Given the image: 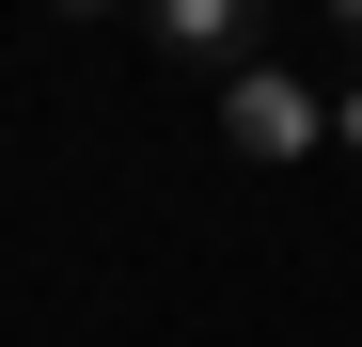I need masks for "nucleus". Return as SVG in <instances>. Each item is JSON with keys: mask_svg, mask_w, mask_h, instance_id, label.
Masks as SVG:
<instances>
[{"mask_svg": "<svg viewBox=\"0 0 362 347\" xmlns=\"http://www.w3.org/2000/svg\"><path fill=\"white\" fill-rule=\"evenodd\" d=\"M221 142L268 158V174H284V158H331V79H299L284 47H268V64H236V79H221Z\"/></svg>", "mask_w": 362, "mask_h": 347, "instance_id": "1", "label": "nucleus"}, {"mask_svg": "<svg viewBox=\"0 0 362 347\" xmlns=\"http://www.w3.org/2000/svg\"><path fill=\"white\" fill-rule=\"evenodd\" d=\"M158 64H189V79H236V64H268V0H142L127 16Z\"/></svg>", "mask_w": 362, "mask_h": 347, "instance_id": "2", "label": "nucleus"}, {"mask_svg": "<svg viewBox=\"0 0 362 347\" xmlns=\"http://www.w3.org/2000/svg\"><path fill=\"white\" fill-rule=\"evenodd\" d=\"M331 158H362V64L331 79Z\"/></svg>", "mask_w": 362, "mask_h": 347, "instance_id": "3", "label": "nucleus"}, {"mask_svg": "<svg viewBox=\"0 0 362 347\" xmlns=\"http://www.w3.org/2000/svg\"><path fill=\"white\" fill-rule=\"evenodd\" d=\"M47 16H64V32H110V16H142V0H47Z\"/></svg>", "mask_w": 362, "mask_h": 347, "instance_id": "4", "label": "nucleus"}, {"mask_svg": "<svg viewBox=\"0 0 362 347\" xmlns=\"http://www.w3.org/2000/svg\"><path fill=\"white\" fill-rule=\"evenodd\" d=\"M315 16H331V47H346V64H362V0H315Z\"/></svg>", "mask_w": 362, "mask_h": 347, "instance_id": "5", "label": "nucleus"}]
</instances>
